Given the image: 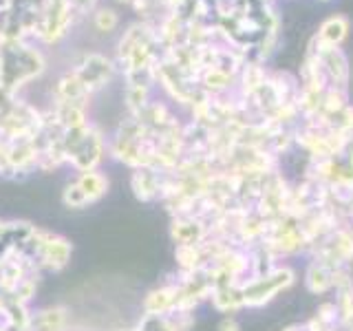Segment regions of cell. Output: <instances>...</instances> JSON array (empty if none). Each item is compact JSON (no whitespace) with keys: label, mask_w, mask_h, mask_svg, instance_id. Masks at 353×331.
Segmentation results:
<instances>
[{"label":"cell","mask_w":353,"mask_h":331,"mask_svg":"<svg viewBox=\"0 0 353 331\" xmlns=\"http://www.w3.org/2000/svg\"><path fill=\"white\" fill-rule=\"evenodd\" d=\"M117 3H132V0H117Z\"/></svg>","instance_id":"3957f363"},{"label":"cell","mask_w":353,"mask_h":331,"mask_svg":"<svg viewBox=\"0 0 353 331\" xmlns=\"http://www.w3.org/2000/svg\"><path fill=\"white\" fill-rule=\"evenodd\" d=\"M117 22H119L117 11L110 9V7H99L93 14V25H95L97 31H104V33L113 31L117 27Z\"/></svg>","instance_id":"6da1fadb"},{"label":"cell","mask_w":353,"mask_h":331,"mask_svg":"<svg viewBox=\"0 0 353 331\" xmlns=\"http://www.w3.org/2000/svg\"><path fill=\"white\" fill-rule=\"evenodd\" d=\"M345 20H340V18H334V20H329L327 25L323 27V38H327L329 42H338L342 36H345Z\"/></svg>","instance_id":"7a4b0ae2"}]
</instances>
